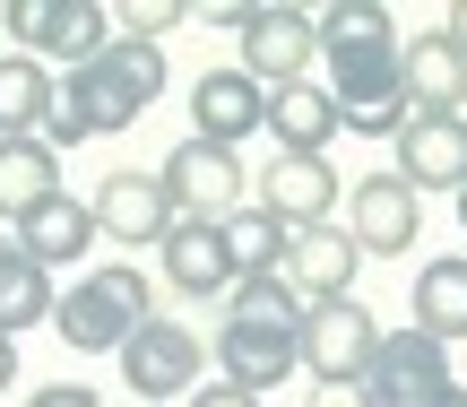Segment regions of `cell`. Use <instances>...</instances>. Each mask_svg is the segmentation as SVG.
Listing matches in <instances>:
<instances>
[{"mask_svg":"<svg viewBox=\"0 0 467 407\" xmlns=\"http://www.w3.org/2000/svg\"><path fill=\"white\" fill-rule=\"evenodd\" d=\"M459 225H467V191H459Z\"/></svg>","mask_w":467,"mask_h":407,"instance_id":"836d02e7","label":"cell"},{"mask_svg":"<svg viewBox=\"0 0 467 407\" xmlns=\"http://www.w3.org/2000/svg\"><path fill=\"white\" fill-rule=\"evenodd\" d=\"M156 321V295L130 260H104V269H78V287L52 304V339L69 356H121L139 329Z\"/></svg>","mask_w":467,"mask_h":407,"instance_id":"3957f363","label":"cell"},{"mask_svg":"<svg viewBox=\"0 0 467 407\" xmlns=\"http://www.w3.org/2000/svg\"><path fill=\"white\" fill-rule=\"evenodd\" d=\"M44 200H61V156L44 139H0V217H35Z\"/></svg>","mask_w":467,"mask_h":407,"instance_id":"cb8c5ba5","label":"cell"},{"mask_svg":"<svg viewBox=\"0 0 467 407\" xmlns=\"http://www.w3.org/2000/svg\"><path fill=\"white\" fill-rule=\"evenodd\" d=\"M165 191H173V208H182V217H208V225H225L234 208H243V156L234 148H217V139H182V148L165 156Z\"/></svg>","mask_w":467,"mask_h":407,"instance_id":"9c48e42d","label":"cell"},{"mask_svg":"<svg viewBox=\"0 0 467 407\" xmlns=\"http://www.w3.org/2000/svg\"><path fill=\"white\" fill-rule=\"evenodd\" d=\"M364 391H372V407H451L459 399L451 347L424 339L416 321H407V329H381V356H372Z\"/></svg>","mask_w":467,"mask_h":407,"instance_id":"8992f818","label":"cell"},{"mask_svg":"<svg viewBox=\"0 0 467 407\" xmlns=\"http://www.w3.org/2000/svg\"><path fill=\"white\" fill-rule=\"evenodd\" d=\"M372 356H381V321H372L355 295L303 312V364L320 373V391H329V381H364Z\"/></svg>","mask_w":467,"mask_h":407,"instance_id":"ba28073f","label":"cell"},{"mask_svg":"<svg viewBox=\"0 0 467 407\" xmlns=\"http://www.w3.org/2000/svg\"><path fill=\"white\" fill-rule=\"evenodd\" d=\"M182 407H260V399H251V391H234V381H217V391H191Z\"/></svg>","mask_w":467,"mask_h":407,"instance_id":"4dcf8cb0","label":"cell"},{"mask_svg":"<svg viewBox=\"0 0 467 407\" xmlns=\"http://www.w3.org/2000/svg\"><path fill=\"white\" fill-rule=\"evenodd\" d=\"M17 381V339H0V391Z\"/></svg>","mask_w":467,"mask_h":407,"instance_id":"1f68e13d","label":"cell"},{"mask_svg":"<svg viewBox=\"0 0 467 407\" xmlns=\"http://www.w3.org/2000/svg\"><path fill=\"white\" fill-rule=\"evenodd\" d=\"M87 208H96V225H104L113 243H130V252H165V235L182 225L165 173H104Z\"/></svg>","mask_w":467,"mask_h":407,"instance_id":"30bf717a","label":"cell"},{"mask_svg":"<svg viewBox=\"0 0 467 407\" xmlns=\"http://www.w3.org/2000/svg\"><path fill=\"white\" fill-rule=\"evenodd\" d=\"M165 287L173 295H234L243 287V269H234V252H225V225H208V217H182L165 235Z\"/></svg>","mask_w":467,"mask_h":407,"instance_id":"2e32d148","label":"cell"},{"mask_svg":"<svg viewBox=\"0 0 467 407\" xmlns=\"http://www.w3.org/2000/svg\"><path fill=\"white\" fill-rule=\"evenodd\" d=\"M121 391H139V407H173V399H191L200 391V373H208V339L191 321H165L156 312L148 329H139L130 347H121Z\"/></svg>","mask_w":467,"mask_h":407,"instance_id":"277c9868","label":"cell"},{"mask_svg":"<svg viewBox=\"0 0 467 407\" xmlns=\"http://www.w3.org/2000/svg\"><path fill=\"white\" fill-rule=\"evenodd\" d=\"M52 304H61V295H52V269H44L17 235H0V339L52 321Z\"/></svg>","mask_w":467,"mask_h":407,"instance_id":"44dd1931","label":"cell"},{"mask_svg":"<svg viewBox=\"0 0 467 407\" xmlns=\"http://www.w3.org/2000/svg\"><path fill=\"white\" fill-rule=\"evenodd\" d=\"M364 260H399L424 243V191H407L399 173H355V217H347Z\"/></svg>","mask_w":467,"mask_h":407,"instance_id":"8fae6325","label":"cell"},{"mask_svg":"<svg viewBox=\"0 0 467 407\" xmlns=\"http://www.w3.org/2000/svg\"><path fill=\"white\" fill-rule=\"evenodd\" d=\"M407 104L416 113H467V44L451 26H424L407 44Z\"/></svg>","mask_w":467,"mask_h":407,"instance_id":"e0dca14e","label":"cell"},{"mask_svg":"<svg viewBox=\"0 0 467 407\" xmlns=\"http://www.w3.org/2000/svg\"><path fill=\"white\" fill-rule=\"evenodd\" d=\"M407 312H416V329H424V339L459 347V339H467V252L424 260V269H416V287H407Z\"/></svg>","mask_w":467,"mask_h":407,"instance_id":"ffe728a7","label":"cell"},{"mask_svg":"<svg viewBox=\"0 0 467 407\" xmlns=\"http://www.w3.org/2000/svg\"><path fill=\"white\" fill-rule=\"evenodd\" d=\"M182 0H130V9H121V35H130V44H156V35H173L182 26Z\"/></svg>","mask_w":467,"mask_h":407,"instance_id":"4316f807","label":"cell"},{"mask_svg":"<svg viewBox=\"0 0 467 407\" xmlns=\"http://www.w3.org/2000/svg\"><path fill=\"white\" fill-rule=\"evenodd\" d=\"M26 407H104V399L87 391V381H44V391H35Z\"/></svg>","mask_w":467,"mask_h":407,"instance_id":"83f0119b","label":"cell"},{"mask_svg":"<svg viewBox=\"0 0 467 407\" xmlns=\"http://www.w3.org/2000/svg\"><path fill=\"white\" fill-rule=\"evenodd\" d=\"M9 235L26 243V252L44 260V269H61V260L96 252V235H104V225H96V208H87V200H69V191H61V200H44L35 217H17Z\"/></svg>","mask_w":467,"mask_h":407,"instance_id":"603a6c76","label":"cell"},{"mask_svg":"<svg viewBox=\"0 0 467 407\" xmlns=\"http://www.w3.org/2000/svg\"><path fill=\"white\" fill-rule=\"evenodd\" d=\"M355 235L347 225H312V235H295L285 243V287L303 295V304H337V295L355 287Z\"/></svg>","mask_w":467,"mask_h":407,"instance_id":"ac0fdd59","label":"cell"},{"mask_svg":"<svg viewBox=\"0 0 467 407\" xmlns=\"http://www.w3.org/2000/svg\"><path fill=\"white\" fill-rule=\"evenodd\" d=\"M389 148H399L389 173L407 191H451V200L467 191V113H416Z\"/></svg>","mask_w":467,"mask_h":407,"instance_id":"4fadbf2b","label":"cell"},{"mask_svg":"<svg viewBox=\"0 0 467 407\" xmlns=\"http://www.w3.org/2000/svg\"><path fill=\"white\" fill-rule=\"evenodd\" d=\"M251 9H260V0H208L200 17H208V26H225L234 44H243V26H251Z\"/></svg>","mask_w":467,"mask_h":407,"instance_id":"f1b7e54d","label":"cell"},{"mask_svg":"<svg viewBox=\"0 0 467 407\" xmlns=\"http://www.w3.org/2000/svg\"><path fill=\"white\" fill-rule=\"evenodd\" d=\"M303 364V329H260V321H217V381L234 391H277L285 373Z\"/></svg>","mask_w":467,"mask_h":407,"instance_id":"5bb4252c","label":"cell"},{"mask_svg":"<svg viewBox=\"0 0 467 407\" xmlns=\"http://www.w3.org/2000/svg\"><path fill=\"white\" fill-rule=\"evenodd\" d=\"M312 407H372L364 381H329V391H312Z\"/></svg>","mask_w":467,"mask_h":407,"instance_id":"f546056e","label":"cell"},{"mask_svg":"<svg viewBox=\"0 0 467 407\" xmlns=\"http://www.w3.org/2000/svg\"><path fill=\"white\" fill-rule=\"evenodd\" d=\"M451 407H467V391H459V399H451Z\"/></svg>","mask_w":467,"mask_h":407,"instance_id":"e575fe53","label":"cell"},{"mask_svg":"<svg viewBox=\"0 0 467 407\" xmlns=\"http://www.w3.org/2000/svg\"><path fill=\"white\" fill-rule=\"evenodd\" d=\"M303 295L285 287V277H243V287L225 295V321H260V329H303Z\"/></svg>","mask_w":467,"mask_h":407,"instance_id":"484cf974","label":"cell"},{"mask_svg":"<svg viewBox=\"0 0 467 407\" xmlns=\"http://www.w3.org/2000/svg\"><path fill=\"white\" fill-rule=\"evenodd\" d=\"M320 17V61H329V96L337 113H347V130L364 139H399L407 121H416V104H407V44L399 26H389V9H372V0H329Z\"/></svg>","mask_w":467,"mask_h":407,"instance_id":"6da1fadb","label":"cell"},{"mask_svg":"<svg viewBox=\"0 0 467 407\" xmlns=\"http://www.w3.org/2000/svg\"><path fill=\"white\" fill-rule=\"evenodd\" d=\"M337 200H347V183H337L329 156H277L260 173V200L251 208H268L285 235H312V225H337Z\"/></svg>","mask_w":467,"mask_h":407,"instance_id":"7c38bea8","label":"cell"},{"mask_svg":"<svg viewBox=\"0 0 467 407\" xmlns=\"http://www.w3.org/2000/svg\"><path fill=\"white\" fill-rule=\"evenodd\" d=\"M52 96H61V78L35 52H0V139H44Z\"/></svg>","mask_w":467,"mask_h":407,"instance_id":"7402d4cb","label":"cell"},{"mask_svg":"<svg viewBox=\"0 0 467 407\" xmlns=\"http://www.w3.org/2000/svg\"><path fill=\"white\" fill-rule=\"evenodd\" d=\"M337 130H347V113H337V96H329L320 78L277 87V96H268V139H277V156H329Z\"/></svg>","mask_w":467,"mask_h":407,"instance_id":"d6986e66","label":"cell"},{"mask_svg":"<svg viewBox=\"0 0 467 407\" xmlns=\"http://www.w3.org/2000/svg\"><path fill=\"white\" fill-rule=\"evenodd\" d=\"M0 35H9L17 52H35V61H96L104 44H113V9H96V0H9L0 9Z\"/></svg>","mask_w":467,"mask_h":407,"instance_id":"5b68a950","label":"cell"},{"mask_svg":"<svg viewBox=\"0 0 467 407\" xmlns=\"http://www.w3.org/2000/svg\"><path fill=\"white\" fill-rule=\"evenodd\" d=\"M251 130H268V87L243 78V61H234V69H208V78L191 87V139L243 148Z\"/></svg>","mask_w":467,"mask_h":407,"instance_id":"9a60e30c","label":"cell"},{"mask_svg":"<svg viewBox=\"0 0 467 407\" xmlns=\"http://www.w3.org/2000/svg\"><path fill=\"white\" fill-rule=\"evenodd\" d=\"M156 96H165V44H130V35H113L96 61H78L61 78L52 121H44V148L61 156V148H78V139H113V130H130Z\"/></svg>","mask_w":467,"mask_h":407,"instance_id":"7a4b0ae2","label":"cell"},{"mask_svg":"<svg viewBox=\"0 0 467 407\" xmlns=\"http://www.w3.org/2000/svg\"><path fill=\"white\" fill-rule=\"evenodd\" d=\"M320 52V17L312 9H285V0H260L243 26V78H260L268 96L277 87H303V69H312Z\"/></svg>","mask_w":467,"mask_h":407,"instance_id":"52a82bcc","label":"cell"},{"mask_svg":"<svg viewBox=\"0 0 467 407\" xmlns=\"http://www.w3.org/2000/svg\"><path fill=\"white\" fill-rule=\"evenodd\" d=\"M285 225L268 217V208H234L225 217V252H234V269L243 277H285Z\"/></svg>","mask_w":467,"mask_h":407,"instance_id":"d4e9b609","label":"cell"},{"mask_svg":"<svg viewBox=\"0 0 467 407\" xmlns=\"http://www.w3.org/2000/svg\"><path fill=\"white\" fill-rule=\"evenodd\" d=\"M441 26H451V35H459V44H467V0H451V17H441Z\"/></svg>","mask_w":467,"mask_h":407,"instance_id":"d6a6232c","label":"cell"}]
</instances>
